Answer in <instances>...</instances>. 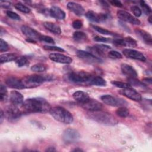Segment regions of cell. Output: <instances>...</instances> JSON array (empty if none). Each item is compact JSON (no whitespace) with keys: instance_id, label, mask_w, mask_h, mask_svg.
Listing matches in <instances>:
<instances>
[{"instance_id":"6da1fadb","label":"cell","mask_w":152,"mask_h":152,"mask_svg":"<svg viewBox=\"0 0 152 152\" xmlns=\"http://www.w3.org/2000/svg\"><path fill=\"white\" fill-rule=\"evenodd\" d=\"M21 108L24 113H46L49 112L51 106L45 99L34 97L24 101Z\"/></svg>"},{"instance_id":"7a4b0ae2","label":"cell","mask_w":152,"mask_h":152,"mask_svg":"<svg viewBox=\"0 0 152 152\" xmlns=\"http://www.w3.org/2000/svg\"><path fill=\"white\" fill-rule=\"evenodd\" d=\"M87 114L90 119L103 125L113 126L118 124V121L111 114L107 112L100 110L90 111Z\"/></svg>"},{"instance_id":"3957f363","label":"cell","mask_w":152,"mask_h":152,"mask_svg":"<svg viewBox=\"0 0 152 152\" xmlns=\"http://www.w3.org/2000/svg\"><path fill=\"white\" fill-rule=\"evenodd\" d=\"M49 112L55 120L60 122L69 124L73 121L74 118L72 115L62 107L55 106L51 107Z\"/></svg>"},{"instance_id":"277c9868","label":"cell","mask_w":152,"mask_h":152,"mask_svg":"<svg viewBox=\"0 0 152 152\" xmlns=\"http://www.w3.org/2000/svg\"><path fill=\"white\" fill-rule=\"evenodd\" d=\"M53 77L49 75H32L24 77L22 81L25 88H34L45 81H51Z\"/></svg>"},{"instance_id":"5b68a950","label":"cell","mask_w":152,"mask_h":152,"mask_svg":"<svg viewBox=\"0 0 152 152\" xmlns=\"http://www.w3.org/2000/svg\"><path fill=\"white\" fill-rule=\"evenodd\" d=\"M92 77L90 74L84 71L73 72L68 75V80L75 83H83L90 81Z\"/></svg>"},{"instance_id":"8992f818","label":"cell","mask_w":152,"mask_h":152,"mask_svg":"<svg viewBox=\"0 0 152 152\" xmlns=\"http://www.w3.org/2000/svg\"><path fill=\"white\" fill-rule=\"evenodd\" d=\"M76 53L79 58L88 64H100L103 62L101 58L93 55L89 52L78 50L77 51Z\"/></svg>"},{"instance_id":"52a82bcc","label":"cell","mask_w":152,"mask_h":152,"mask_svg":"<svg viewBox=\"0 0 152 152\" xmlns=\"http://www.w3.org/2000/svg\"><path fill=\"white\" fill-rule=\"evenodd\" d=\"M103 102L107 105L112 106H125L127 104V102L122 99L114 97L112 95L105 94L100 97Z\"/></svg>"},{"instance_id":"ba28073f","label":"cell","mask_w":152,"mask_h":152,"mask_svg":"<svg viewBox=\"0 0 152 152\" xmlns=\"http://www.w3.org/2000/svg\"><path fill=\"white\" fill-rule=\"evenodd\" d=\"M62 137L64 141L66 143H73L77 142L80 139V135L76 129L68 128L63 132Z\"/></svg>"},{"instance_id":"9c48e42d","label":"cell","mask_w":152,"mask_h":152,"mask_svg":"<svg viewBox=\"0 0 152 152\" xmlns=\"http://www.w3.org/2000/svg\"><path fill=\"white\" fill-rule=\"evenodd\" d=\"M117 16L122 21L128 22L132 24L139 25L141 23L140 21L138 18L124 10H118L117 11Z\"/></svg>"},{"instance_id":"30bf717a","label":"cell","mask_w":152,"mask_h":152,"mask_svg":"<svg viewBox=\"0 0 152 152\" xmlns=\"http://www.w3.org/2000/svg\"><path fill=\"white\" fill-rule=\"evenodd\" d=\"M22 113V110H21L18 106L11 104L7 108L5 115L9 121H13L19 119Z\"/></svg>"},{"instance_id":"8fae6325","label":"cell","mask_w":152,"mask_h":152,"mask_svg":"<svg viewBox=\"0 0 152 152\" xmlns=\"http://www.w3.org/2000/svg\"><path fill=\"white\" fill-rule=\"evenodd\" d=\"M122 53L124 55L130 59L139 60L142 62L145 61L146 60L145 56L141 52L134 49H125L123 50Z\"/></svg>"},{"instance_id":"7c38bea8","label":"cell","mask_w":152,"mask_h":152,"mask_svg":"<svg viewBox=\"0 0 152 152\" xmlns=\"http://www.w3.org/2000/svg\"><path fill=\"white\" fill-rule=\"evenodd\" d=\"M49 58L52 61L60 64H69L72 62V59L71 57L59 53H52L49 55Z\"/></svg>"},{"instance_id":"4fadbf2b","label":"cell","mask_w":152,"mask_h":152,"mask_svg":"<svg viewBox=\"0 0 152 152\" xmlns=\"http://www.w3.org/2000/svg\"><path fill=\"white\" fill-rule=\"evenodd\" d=\"M82 107L89 111H99L102 109V104L97 100L89 99L86 102L80 104Z\"/></svg>"},{"instance_id":"5bb4252c","label":"cell","mask_w":152,"mask_h":152,"mask_svg":"<svg viewBox=\"0 0 152 152\" xmlns=\"http://www.w3.org/2000/svg\"><path fill=\"white\" fill-rule=\"evenodd\" d=\"M121 94H122L124 96L126 97L128 99H130L132 100L139 102L142 99L141 94L137 92L136 90L133 89L132 87L124 88L122 90L120 91Z\"/></svg>"},{"instance_id":"9a60e30c","label":"cell","mask_w":152,"mask_h":152,"mask_svg":"<svg viewBox=\"0 0 152 152\" xmlns=\"http://www.w3.org/2000/svg\"><path fill=\"white\" fill-rule=\"evenodd\" d=\"M5 82L6 85L12 88L23 89L25 88L23 81L15 77H8L5 79Z\"/></svg>"},{"instance_id":"2e32d148","label":"cell","mask_w":152,"mask_h":152,"mask_svg":"<svg viewBox=\"0 0 152 152\" xmlns=\"http://www.w3.org/2000/svg\"><path fill=\"white\" fill-rule=\"evenodd\" d=\"M86 17L91 21L99 23L104 21L108 18L107 15L106 14H99L93 11H88L86 14Z\"/></svg>"},{"instance_id":"e0dca14e","label":"cell","mask_w":152,"mask_h":152,"mask_svg":"<svg viewBox=\"0 0 152 152\" xmlns=\"http://www.w3.org/2000/svg\"><path fill=\"white\" fill-rule=\"evenodd\" d=\"M10 100L11 104L16 106H20L24 103V97L21 93L14 90L10 93Z\"/></svg>"},{"instance_id":"ac0fdd59","label":"cell","mask_w":152,"mask_h":152,"mask_svg":"<svg viewBox=\"0 0 152 152\" xmlns=\"http://www.w3.org/2000/svg\"><path fill=\"white\" fill-rule=\"evenodd\" d=\"M66 6L69 10L78 16H82L85 13L84 8L80 4L74 2H69Z\"/></svg>"},{"instance_id":"d6986e66","label":"cell","mask_w":152,"mask_h":152,"mask_svg":"<svg viewBox=\"0 0 152 152\" xmlns=\"http://www.w3.org/2000/svg\"><path fill=\"white\" fill-rule=\"evenodd\" d=\"M21 30L22 33L27 36L28 38L39 39V36H40V34L37 31L28 26H23L21 28Z\"/></svg>"},{"instance_id":"ffe728a7","label":"cell","mask_w":152,"mask_h":152,"mask_svg":"<svg viewBox=\"0 0 152 152\" xmlns=\"http://www.w3.org/2000/svg\"><path fill=\"white\" fill-rule=\"evenodd\" d=\"M121 68L122 73L128 77V78H136L137 77V72L132 66L128 64H122Z\"/></svg>"},{"instance_id":"44dd1931","label":"cell","mask_w":152,"mask_h":152,"mask_svg":"<svg viewBox=\"0 0 152 152\" xmlns=\"http://www.w3.org/2000/svg\"><path fill=\"white\" fill-rule=\"evenodd\" d=\"M135 32L137 35L140 37V39L143 40L146 44L151 45L152 37L149 33L140 28H136L135 30Z\"/></svg>"},{"instance_id":"7402d4cb","label":"cell","mask_w":152,"mask_h":152,"mask_svg":"<svg viewBox=\"0 0 152 152\" xmlns=\"http://www.w3.org/2000/svg\"><path fill=\"white\" fill-rule=\"evenodd\" d=\"M72 97L80 104L86 102L90 99L88 94L83 91H77L74 92L72 94Z\"/></svg>"},{"instance_id":"603a6c76","label":"cell","mask_w":152,"mask_h":152,"mask_svg":"<svg viewBox=\"0 0 152 152\" xmlns=\"http://www.w3.org/2000/svg\"><path fill=\"white\" fill-rule=\"evenodd\" d=\"M49 12L50 15L58 20H63L65 17V12L57 6H52L49 10Z\"/></svg>"},{"instance_id":"cb8c5ba5","label":"cell","mask_w":152,"mask_h":152,"mask_svg":"<svg viewBox=\"0 0 152 152\" xmlns=\"http://www.w3.org/2000/svg\"><path fill=\"white\" fill-rule=\"evenodd\" d=\"M43 26L47 30L55 34H60L61 33L60 27L55 23L52 22H45Z\"/></svg>"},{"instance_id":"d4e9b609","label":"cell","mask_w":152,"mask_h":152,"mask_svg":"<svg viewBox=\"0 0 152 152\" xmlns=\"http://www.w3.org/2000/svg\"><path fill=\"white\" fill-rule=\"evenodd\" d=\"M18 58L17 56L14 53H4L0 56V62L1 64L15 61Z\"/></svg>"},{"instance_id":"484cf974","label":"cell","mask_w":152,"mask_h":152,"mask_svg":"<svg viewBox=\"0 0 152 152\" xmlns=\"http://www.w3.org/2000/svg\"><path fill=\"white\" fill-rule=\"evenodd\" d=\"M89 83L91 85L97 86H105L106 85V81L103 78L99 76L92 77L89 81Z\"/></svg>"},{"instance_id":"4316f807","label":"cell","mask_w":152,"mask_h":152,"mask_svg":"<svg viewBox=\"0 0 152 152\" xmlns=\"http://www.w3.org/2000/svg\"><path fill=\"white\" fill-rule=\"evenodd\" d=\"M86 34L83 31H75L73 34V39L78 42H83L86 40Z\"/></svg>"},{"instance_id":"83f0119b","label":"cell","mask_w":152,"mask_h":152,"mask_svg":"<svg viewBox=\"0 0 152 152\" xmlns=\"http://www.w3.org/2000/svg\"><path fill=\"white\" fill-rule=\"evenodd\" d=\"M116 113L118 116L121 118H126L128 116L129 112L128 109L125 106H121L116 110Z\"/></svg>"},{"instance_id":"f1b7e54d","label":"cell","mask_w":152,"mask_h":152,"mask_svg":"<svg viewBox=\"0 0 152 152\" xmlns=\"http://www.w3.org/2000/svg\"><path fill=\"white\" fill-rule=\"evenodd\" d=\"M46 69H47V66L44 64H41V63L34 64L31 67V70L32 71L37 72H43L46 71Z\"/></svg>"},{"instance_id":"f546056e","label":"cell","mask_w":152,"mask_h":152,"mask_svg":"<svg viewBox=\"0 0 152 152\" xmlns=\"http://www.w3.org/2000/svg\"><path fill=\"white\" fill-rule=\"evenodd\" d=\"M92 27H93V28L94 30H96L97 32L102 34H104V35H111V36H113L115 35V34L113 33V32L108 30H106L105 28H103L101 27H99V26H96V25H93Z\"/></svg>"},{"instance_id":"4dcf8cb0","label":"cell","mask_w":152,"mask_h":152,"mask_svg":"<svg viewBox=\"0 0 152 152\" xmlns=\"http://www.w3.org/2000/svg\"><path fill=\"white\" fill-rule=\"evenodd\" d=\"M124 39V42L125 43V46H127L131 47V48H135L137 46L136 40L130 36L126 37Z\"/></svg>"},{"instance_id":"1f68e13d","label":"cell","mask_w":152,"mask_h":152,"mask_svg":"<svg viewBox=\"0 0 152 152\" xmlns=\"http://www.w3.org/2000/svg\"><path fill=\"white\" fill-rule=\"evenodd\" d=\"M128 81L129 83L128 84H129L131 86H136V87H145V84H144L140 81L137 80L135 78H128Z\"/></svg>"},{"instance_id":"d6a6232c","label":"cell","mask_w":152,"mask_h":152,"mask_svg":"<svg viewBox=\"0 0 152 152\" xmlns=\"http://www.w3.org/2000/svg\"><path fill=\"white\" fill-rule=\"evenodd\" d=\"M15 8L17 10H18L22 12H24V13H28L30 12V10L28 7H27V6H26L20 2L15 4Z\"/></svg>"},{"instance_id":"836d02e7","label":"cell","mask_w":152,"mask_h":152,"mask_svg":"<svg viewBox=\"0 0 152 152\" xmlns=\"http://www.w3.org/2000/svg\"><path fill=\"white\" fill-rule=\"evenodd\" d=\"M16 64L18 66L22 67L24 66H27L29 64V61L26 57L22 56L16 61Z\"/></svg>"},{"instance_id":"e575fe53","label":"cell","mask_w":152,"mask_h":152,"mask_svg":"<svg viewBox=\"0 0 152 152\" xmlns=\"http://www.w3.org/2000/svg\"><path fill=\"white\" fill-rule=\"evenodd\" d=\"M112 84L115 86H116V87L123 88V89L131 87V86L129 84L123 83L121 81H112Z\"/></svg>"},{"instance_id":"d590c367","label":"cell","mask_w":152,"mask_h":152,"mask_svg":"<svg viewBox=\"0 0 152 152\" xmlns=\"http://www.w3.org/2000/svg\"><path fill=\"white\" fill-rule=\"evenodd\" d=\"M7 90L6 87L1 84L0 87V98L1 101H5L7 99Z\"/></svg>"},{"instance_id":"8d00e7d4","label":"cell","mask_w":152,"mask_h":152,"mask_svg":"<svg viewBox=\"0 0 152 152\" xmlns=\"http://www.w3.org/2000/svg\"><path fill=\"white\" fill-rule=\"evenodd\" d=\"M140 3V6L142 8L144 12L146 15L150 14L151 13V8L148 5V4H147L144 1H141Z\"/></svg>"},{"instance_id":"74e56055","label":"cell","mask_w":152,"mask_h":152,"mask_svg":"<svg viewBox=\"0 0 152 152\" xmlns=\"http://www.w3.org/2000/svg\"><path fill=\"white\" fill-rule=\"evenodd\" d=\"M39 40L46 42L48 43H50V44H55V41L50 36H45V35H42L40 34V36H39Z\"/></svg>"},{"instance_id":"f35d334b","label":"cell","mask_w":152,"mask_h":152,"mask_svg":"<svg viewBox=\"0 0 152 152\" xmlns=\"http://www.w3.org/2000/svg\"><path fill=\"white\" fill-rule=\"evenodd\" d=\"M108 56L110 58L114 59H121L122 58V55L119 52H118L117 51H115V50L110 51L108 53Z\"/></svg>"},{"instance_id":"ab89813d","label":"cell","mask_w":152,"mask_h":152,"mask_svg":"<svg viewBox=\"0 0 152 152\" xmlns=\"http://www.w3.org/2000/svg\"><path fill=\"white\" fill-rule=\"evenodd\" d=\"M6 14L8 17H10V18H11L12 20H20L21 19V17L19 16V15H18L17 13H15L12 11L8 10V11H7Z\"/></svg>"},{"instance_id":"60d3db41","label":"cell","mask_w":152,"mask_h":152,"mask_svg":"<svg viewBox=\"0 0 152 152\" xmlns=\"http://www.w3.org/2000/svg\"><path fill=\"white\" fill-rule=\"evenodd\" d=\"M43 48L46 50H51V51H57V52H64V50L58 46H48L45 45L43 46Z\"/></svg>"},{"instance_id":"b9f144b4","label":"cell","mask_w":152,"mask_h":152,"mask_svg":"<svg viewBox=\"0 0 152 152\" xmlns=\"http://www.w3.org/2000/svg\"><path fill=\"white\" fill-rule=\"evenodd\" d=\"M131 10L135 17H138L141 16L142 12H141V10H140V8L138 6L133 5L131 7Z\"/></svg>"},{"instance_id":"7bdbcfd3","label":"cell","mask_w":152,"mask_h":152,"mask_svg":"<svg viewBox=\"0 0 152 152\" xmlns=\"http://www.w3.org/2000/svg\"><path fill=\"white\" fill-rule=\"evenodd\" d=\"M9 49L8 45L7 43L4 41L2 39H1V42H0V51L1 52H5L8 50Z\"/></svg>"},{"instance_id":"ee69618b","label":"cell","mask_w":152,"mask_h":152,"mask_svg":"<svg viewBox=\"0 0 152 152\" xmlns=\"http://www.w3.org/2000/svg\"><path fill=\"white\" fill-rule=\"evenodd\" d=\"M93 40L96 42H107L110 41V39L107 38V37H102L100 36H95L93 37Z\"/></svg>"},{"instance_id":"f6af8a7d","label":"cell","mask_w":152,"mask_h":152,"mask_svg":"<svg viewBox=\"0 0 152 152\" xmlns=\"http://www.w3.org/2000/svg\"><path fill=\"white\" fill-rule=\"evenodd\" d=\"M83 26V23L81 20H77L73 21L72 27L75 29H79Z\"/></svg>"},{"instance_id":"bcb514c9","label":"cell","mask_w":152,"mask_h":152,"mask_svg":"<svg viewBox=\"0 0 152 152\" xmlns=\"http://www.w3.org/2000/svg\"><path fill=\"white\" fill-rule=\"evenodd\" d=\"M96 47H97V48L101 49L103 51H105L107 50L108 49H110L111 48L110 46L106 45H104V44H98V45H94Z\"/></svg>"},{"instance_id":"7dc6e473","label":"cell","mask_w":152,"mask_h":152,"mask_svg":"<svg viewBox=\"0 0 152 152\" xmlns=\"http://www.w3.org/2000/svg\"><path fill=\"white\" fill-rule=\"evenodd\" d=\"M113 43L116 45L125 46V43L124 39H116L113 40Z\"/></svg>"},{"instance_id":"c3c4849f","label":"cell","mask_w":152,"mask_h":152,"mask_svg":"<svg viewBox=\"0 0 152 152\" xmlns=\"http://www.w3.org/2000/svg\"><path fill=\"white\" fill-rule=\"evenodd\" d=\"M0 4H1V7H4V8H6L10 7L11 5V3L7 1H1L0 2Z\"/></svg>"},{"instance_id":"681fc988","label":"cell","mask_w":152,"mask_h":152,"mask_svg":"<svg viewBox=\"0 0 152 152\" xmlns=\"http://www.w3.org/2000/svg\"><path fill=\"white\" fill-rule=\"evenodd\" d=\"M110 3L113 5L115 6L116 7H122V4L119 1H117V0H113V1H110Z\"/></svg>"},{"instance_id":"f907efd6","label":"cell","mask_w":152,"mask_h":152,"mask_svg":"<svg viewBox=\"0 0 152 152\" xmlns=\"http://www.w3.org/2000/svg\"><path fill=\"white\" fill-rule=\"evenodd\" d=\"M142 81L144 82V83H148L149 84H151V81H152V80H151V78H146L143 79Z\"/></svg>"},{"instance_id":"816d5d0a","label":"cell","mask_w":152,"mask_h":152,"mask_svg":"<svg viewBox=\"0 0 152 152\" xmlns=\"http://www.w3.org/2000/svg\"><path fill=\"white\" fill-rule=\"evenodd\" d=\"M26 41L29 42V43H35L36 42L34 40V39H31V38H28L26 39Z\"/></svg>"},{"instance_id":"f5cc1de1","label":"cell","mask_w":152,"mask_h":152,"mask_svg":"<svg viewBox=\"0 0 152 152\" xmlns=\"http://www.w3.org/2000/svg\"><path fill=\"white\" fill-rule=\"evenodd\" d=\"M56 151L55 148L53 147H50L46 150V151Z\"/></svg>"},{"instance_id":"db71d44e","label":"cell","mask_w":152,"mask_h":152,"mask_svg":"<svg viewBox=\"0 0 152 152\" xmlns=\"http://www.w3.org/2000/svg\"><path fill=\"white\" fill-rule=\"evenodd\" d=\"M100 3L102 4V5H103L104 7H109V4L106 1H100Z\"/></svg>"},{"instance_id":"11a10c76","label":"cell","mask_w":152,"mask_h":152,"mask_svg":"<svg viewBox=\"0 0 152 152\" xmlns=\"http://www.w3.org/2000/svg\"><path fill=\"white\" fill-rule=\"evenodd\" d=\"M4 115H5V114L4 113V112L2 110H1V118H0L1 123L2 122V121L4 119Z\"/></svg>"},{"instance_id":"9f6ffc18","label":"cell","mask_w":152,"mask_h":152,"mask_svg":"<svg viewBox=\"0 0 152 152\" xmlns=\"http://www.w3.org/2000/svg\"><path fill=\"white\" fill-rule=\"evenodd\" d=\"M72 151H82L83 150L81 149H80V148H75V149L73 150Z\"/></svg>"},{"instance_id":"6f0895ef","label":"cell","mask_w":152,"mask_h":152,"mask_svg":"<svg viewBox=\"0 0 152 152\" xmlns=\"http://www.w3.org/2000/svg\"><path fill=\"white\" fill-rule=\"evenodd\" d=\"M148 21H149V22H150V23H152V22H151V16L149 17V18H148Z\"/></svg>"}]
</instances>
